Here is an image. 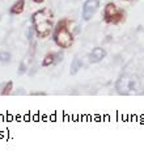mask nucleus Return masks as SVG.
Segmentation results:
<instances>
[{"mask_svg":"<svg viewBox=\"0 0 144 156\" xmlns=\"http://www.w3.org/2000/svg\"><path fill=\"white\" fill-rule=\"evenodd\" d=\"M32 2L37 3V4H41V3H43V2H45V0H32Z\"/></svg>","mask_w":144,"mask_h":156,"instance_id":"obj_16","label":"nucleus"},{"mask_svg":"<svg viewBox=\"0 0 144 156\" xmlns=\"http://www.w3.org/2000/svg\"><path fill=\"white\" fill-rule=\"evenodd\" d=\"M140 89V79L132 73H123L115 81V90L121 96L135 94Z\"/></svg>","mask_w":144,"mask_h":156,"instance_id":"obj_3","label":"nucleus"},{"mask_svg":"<svg viewBox=\"0 0 144 156\" xmlns=\"http://www.w3.org/2000/svg\"><path fill=\"white\" fill-rule=\"evenodd\" d=\"M51 36H52V41L55 42V45L60 47V49H69L73 45V42H75L73 34L69 32L67 19H62L56 23Z\"/></svg>","mask_w":144,"mask_h":156,"instance_id":"obj_2","label":"nucleus"},{"mask_svg":"<svg viewBox=\"0 0 144 156\" xmlns=\"http://www.w3.org/2000/svg\"><path fill=\"white\" fill-rule=\"evenodd\" d=\"M83 67V62H81V59L80 58H75L71 62V70H69V73L71 75H76V73L79 72V70Z\"/></svg>","mask_w":144,"mask_h":156,"instance_id":"obj_8","label":"nucleus"},{"mask_svg":"<svg viewBox=\"0 0 144 156\" xmlns=\"http://www.w3.org/2000/svg\"><path fill=\"white\" fill-rule=\"evenodd\" d=\"M24 9H25V0H17L9 8V13L11 15H21L24 12Z\"/></svg>","mask_w":144,"mask_h":156,"instance_id":"obj_7","label":"nucleus"},{"mask_svg":"<svg viewBox=\"0 0 144 156\" xmlns=\"http://www.w3.org/2000/svg\"><path fill=\"white\" fill-rule=\"evenodd\" d=\"M122 2H134V0H122Z\"/></svg>","mask_w":144,"mask_h":156,"instance_id":"obj_17","label":"nucleus"},{"mask_svg":"<svg viewBox=\"0 0 144 156\" xmlns=\"http://www.w3.org/2000/svg\"><path fill=\"white\" fill-rule=\"evenodd\" d=\"M63 60V54H62V51H59V53H55V63L54 64H58L60 63Z\"/></svg>","mask_w":144,"mask_h":156,"instance_id":"obj_13","label":"nucleus"},{"mask_svg":"<svg viewBox=\"0 0 144 156\" xmlns=\"http://www.w3.org/2000/svg\"><path fill=\"white\" fill-rule=\"evenodd\" d=\"M11 60V54L7 53V51H3V53H0V62L2 63H7Z\"/></svg>","mask_w":144,"mask_h":156,"instance_id":"obj_11","label":"nucleus"},{"mask_svg":"<svg viewBox=\"0 0 144 156\" xmlns=\"http://www.w3.org/2000/svg\"><path fill=\"white\" fill-rule=\"evenodd\" d=\"M100 8V2L98 0H85V3L83 4V19L85 21H89L92 17L96 15V12Z\"/></svg>","mask_w":144,"mask_h":156,"instance_id":"obj_5","label":"nucleus"},{"mask_svg":"<svg viewBox=\"0 0 144 156\" xmlns=\"http://www.w3.org/2000/svg\"><path fill=\"white\" fill-rule=\"evenodd\" d=\"M33 34H36V32H34V28H29L28 29V40L29 41H32L33 40Z\"/></svg>","mask_w":144,"mask_h":156,"instance_id":"obj_14","label":"nucleus"},{"mask_svg":"<svg viewBox=\"0 0 144 156\" xmlns=\"http://www.w3.org/2000/svg\"><path fill=\"white\" fill-rule=\"evenodd\" d=\"M12 89H13V81L9 80V81H7V83L4 84L0 94H2V96H9V94L12 93Z\"/></svg>","mask_w":144,"mask_h":156,"instance_id":"obj_10","label":"nucleus"},{"mask_svg":"<svg viewBox=\"0 0 144 156\" xmlns=\"http://www.w3.org/2000/svg\"><path fill=\"white\" fill-rule=\"evenodd\" d=\"M30 94H32V96H46V92H32V93H30Z\"/></svg>","mask_w":144,"mask_h":156,"instance_id":"obj_15","label":"nucleus"},{"mask_svg":"<svg viewBox=\"0 0 144 156\" xmlns=\"http://www.w3.org/2000/svg\"><path fill=\"white\" fill-rule=\"evenodd\" d=\"M26 70H28L26 64L24 62H21L20 66H19V71H17V73H19V75H24V73H26Z\"/></svg>","mask_w":144,"mask_h":156,"instance_id":"obj_12","label":"nucleus"},{"mask_svg":"<svg viewBox=\"0 0 144 156\" xmlns=\"http://www.w3.org/2000/svg\"><path fill=\"white\" fill-rule=\"evenodd\" d=\"M55 63V54L54 53H49L46 54L42 59V67H50Z\"/></svg>","mask_w":144,"mask_h":156,"instance_id":"obj_9","label":"nucleus"},{"mask_svg":"<svg viewBox=\"0 0 144 156\" xmlns=\"http://www.w3.org/2000/svg\"><path fill=\"white\" fill-rule=\"evenodd\" d=\"M54 13L50 8H42L32 15V27L34 28L36 36L39 40L50 37L54 30Z\"/></svg>","mask_w":144,"mask_h":156,"instance_id":"obj_1","label":"nucleus"},{"mask_svg":"<svg viewBox=\"0 0 144 156\" xmlns=\"http://www.w3.org/2000/svg\"><path fill=\"white\" fill-rule=\"evenodd\" d=\"M106 50L104 47H94L93 50L89 53V62L90 63H100L101 60L106 57Z\"/></svg>","mask_w":144,"mask_h":156,"instance_id":"obj_6","label":"nucleus"},{"mask_svg":"<svg viewBox=\"0 0 144 156\" xmlns=\"http://www.w3.org/2000/svg\"><path fill=\"white\" fill-rule=\"evenodd\" d=\"M104 21L106 24H111V25H118L121 23L126 21V12L125 9H122L114 4L113 2L107 3L106 5L104 7Z\"/></svg>","mask_w":144,"mask_h":156,"instance_id":"obj_4","label":"nucleus"}]
</instances>
